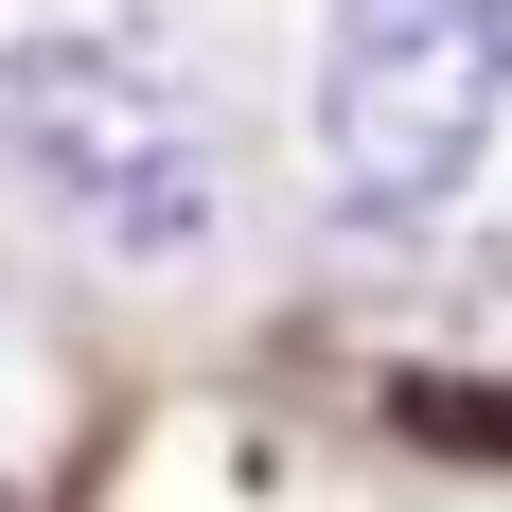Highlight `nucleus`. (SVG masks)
<instances>
[{"mask_svg": "<svg viewBox=\"0 0 512 512\" xmlns=\"http://www.w3.org/2000/svg\"><path fill=\"white\" fill-rule=\"evenodd\" d=\"M512 124V0H336L318 18V177L336 212H442Z\"/></svg>", "mask_w": 512, "mask_h": 512, "instance_id": "f03ea898", "label": "nucleus"}, {"mask_svg": "<svg viewBox=\"0 0 512 512\" xmlns=\"http://www.w3.org/2000/svg\"><path fill=\"white\" fill-rule=\"evenodd\" d=\"M0 159H18L89 248H124V265H195L212 230H230L212 106H195V71H177L142 18L0 36Z\"/></svg>", "mask_w": 512, "mask_h": 512, "instance_id": "f257e3e1", "label": "nucleus"}]
</instances>
